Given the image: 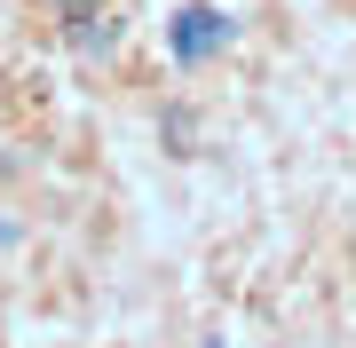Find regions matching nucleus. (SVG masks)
<instances>
[{
	"instance_id": "2",
	"label": "nucleus",
	"mask_w": 356,
	"mask_h": 348,
	"mask_svg": "<svg viewBox=\"0 0 356 348\" xmlns=\"http://www.w3.org/2000/svg\"><path fill=\"white\" fill-rule=\"evenodd\" d=\"M64 8H95V0H64Z\"/></svg>"
},
{
	"instance_id": "1",
	"label": "nucleus",
	"mask_w": 356,
	"mask_h": 348,
	"mask_svg": "<svg viewBox=\"0 0 356 348\" xmlns=\"http://www.w3.org/2000/svg\"><path fill=\"white\" fill-rule=\"evenodd\" d=\"M229 48V16L222 8H182L175 16V56L182 64H206V56H222Z\"/></svg>"
}]
</instances>
